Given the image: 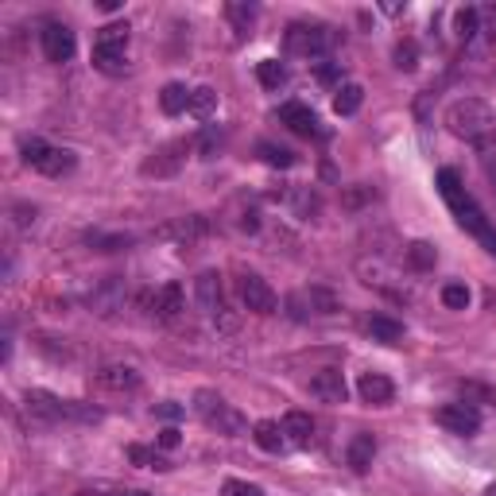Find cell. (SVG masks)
<instances>
[{
	"mask_svg": "<svg viewBox=\"0 0 496 496\" xmlns=\"http://www.w3.org/2000/svg\"><path fill=\"white\" fill-rule=\"evenodd\" d=\"M155 442H160V450H175L183 438H178V430H175V427H163V430H160V438H155Z\"/></svg>",
	"mask_w": 496,
	"mask_h": 496,
	"instance_id": "cell-41",
	"label": "cell"
},
{
	"mask_svg": "<svg viewBox=\"0 0 496 496\" xmlns=\"http://www.w3.org/2000/svg\"><path fill=\"white\" fill-rule=\"evenodd\" d=\"M357 392H361L365 404L384 407V404H392L396 384H392V380H388L384 373H361V380H357Z\"/></svg>",
	"mask_w": 496,
	"mask_h": 496,
	"instance_id": "cell-13",
	"label": "cell"
},
{
	"mask_svg": "<svg viewBox=\"0 0 496 496\" xmlns=\"http://www.w3.org/2000/svg\"><path fill=\"white\" fill-rule=\"evenodd\" d=\"M256 78H260V86H264V90H279V86H287V70H283L276 59L256 62Z\"/></svg>",
	"mask_w": 496,
	"mask_h": 496,
	"instance_id": "cell-25",
	"label": "cell"
},
{
	"mask_svg": "<svg viewBox=\"0 0 496 496\" xmlns=\"http://www.w3.org/2000/svg\"><path fill=\"white\" fill-rule=\"evenodd\" d=\"M311 392L322 399V404H345V376L337 368H322L319 376L311 380Z\"/></svg>",
	"mask_w": 496,
	"mask_h": 496,
	"instance_id": "cell-15",
	"label": "cell"
},
{
	"mask_svg": "<svg viewBox=\"0 0 496 496\" xmlns=\"http://www.w3.org/2000/svg\"><path fill=\"white\" fill-rule=\"evenodd\" d=\"M477 16H481V31H489V35L496 39V4L477 8Z\"/></svg>",
	"mask_w": 496,
	"mask_h": 496,
	"instance_id": "cell-40",
	"label": "cell"
},
{
	"mask_svg": "<svg viewBox=\"0 0 496 496\" xmlns=\"http://www.w3.org/2000/svg\"><path fill=\"white\" fill-rule=\"evenodd\" d=\"M438 194H442V202L450 206V214L458 217V225L466 229L473 240H481L484 252H492V256H496V225L489 221V214H484V209L477 206V198H473L469 190L461 186L458 171L442 167V171H438Z\"/></svg>",
	"mask_w": 496,
	"mask_h": 496,
	"instance_id": "cell-1",
	"label": "cell"
},
{
	"mask_svg": "<svg viewBox=\"0 0 496 496\" xmlns=\"http://www.w3.org/2000/svg\"><path fill=\"white\" fill-rule=\"evenodd\" d=\"M252 438H256V446L268 450V453H279L283 446H287V435H283V427L272 423V419H260V423L252 427Z\"/></svg>",
	"mask_w": 496,
	"mask_h": 496,
	"instance_id": "cell-19",
	"label": "cell"
},
{
	"mask_svg": "<svg viewBox=\"0 0 496 496\" xmlns=\"http://www.w3.org/2000/svg\"><path fill=\"white\" fill-rule=\"evenodd\" d=\"M225 16L233 20V24H237L240 31H248L252 16H256V4H240V0H233V4H225Z\"/></svg>",
	"mask_w": 496,
	"mask_h": 496,
	"instance_id": "cell-33",
	"label": "cell"
},
{
	"mask_svg": "<svg viewBox=\"0 0 496 496\" xmlns=\"http://www.w3.org/2000/svg\"><path fill=\"white\" fill-rule=\"evenodd\" d=\"M214 109H217V93L209 90V86H202V90L190 93V113H194V117H202V121H206Z\"/></svg>",
	"mask_w": 496,
	"mask_h": 496,
	"instance_id": "cell-29",
	"label": "cell"
},
{
	"mask_svg": "<svg viewBox=\"0 0 496 496\" xmlns=\"http://www.w3.org/2000/svg\"><path fill=\"white\" fill-rule=\"evenodd\" d=\"M350 469L353 473H368V466H373V458H376V438L373 435H357L353 442H350Z\"/></svg>",
	"mask_w": 496,
	"mask_h": 496,
	"instance_id": "cell-18",
	"label": "cell"
},
{
	"mask_svg": "<svg viewBox=\"0 0 496 496\" xmlns=\"http://www.w3.org/2000/svg\"><path fill=\"white\" fill-rule=\"evenodd\" d=\"M260 155H264V163H272V167H291L295 163V152L276 147V144H260Z\"/></svg>",
	"mask_w": 496,
	"mask_h": 496,
	"instance_id": "cell-34",
	"label": "cell"
},
{
	"mask_svg": "<svg viewBox=\"0 0 496 496\" xmlns=\"http://www.w3.org/2000/svg\"><path fill=\"white\" fill-rule=\"evenodd\" d=\"M477 163H481L484 178L496 186V136H489L484 144H477Z\"/></svg>",
	"mask_w": 496,
	"mask_h": 496,
	"instance_id": "cell-31",
	"label": "cell"
},
{
	"mask_svg": "<svg viewBox=\"0 0 496 496\" xmlns=\"http://www.w3.org/2000/svg\"><path fill=\"white\" fill-rule=\"evenodd\" d=\"M93 47H105V51H129V24H105L98 31V43Z\"/></svg>",
	"mask_w": 496,
	"mask_h": 496,
	"instance_id": "cell-24",
	"label": "cell"
},
{
	"mask_svg": "<svg viewBox=\"0 0 496 496\" xmlns=\"http://www.w3.org/2000/svg\"><path fill=\"white\" fill-rule=\"evenodd\" d=\"M469 299H473V295H469L466 283H446V287H442V303H446L450 311H466Z\"/></svg>",
	"mask_w": 496,
	"mask_h": 496,
	"instance_id": "cell-32",
	"label": "cell"
},
{
	"mask_svg": "<svg viewBox=\"0 0 496 496\" xmlns=\"http://www.w3.org/2000/svg\"><path fill=\"white\" fill-rule=\"evenodd\" d=\"M295 299L307 303L311 314H334V311H337V299H334V295L326 291V287H311L307 295H295Z\"/></svg>",
	"mask_w": 496,
	"mask_h": 496,
	"instance_id": "cell-27",
	"label": "cell"
},
{
	"mask_svg": "<svg viewBox=\"0 0 496 496\" xmlns=\"http://www.w3.org/2000/svg\"><path fill=\"white\" fill-rule=\"evenodd\" d=\"M186 152H190V140H171V144L155 147L152 160H144L140 171H144L147 178H171L178 167L186 163Z\"/></svg>",
	"mask_w": 496,
	"mask_h": 496,
	"instance_id": "cell-7",
	"label": "cell"
},
{
	"mask_svg": "<svg viewBox=\"0 0 496 496\" xmlns=\"http://www.w3.org/2000/svg\"><path fill=\"white\" fill-rule=\"evenodd\" d=\"M435 419H438V427L453 430V435H466V438L477 435V427H481V411L473 404H446L435 411Z\"/></svg>",
	"mask_w": 496,
	"mask_h": 496,
	"instance_id": "cell-9",
	"label": "cell"
},
{
	"mask_svg": "<svg viewBox=\"0 0 496 496\" xmlns=\"http://www.w3.org/2000/svg\"><path fill=\"white\" fill-rule=\"evenodd\" d=\"M484 496H496V481L489 484V489H484Z\"/></svg>",
	"mask_w": 496,
	"mask_h": 496,
	"instance_id": "cell-43",
	"label": "cell"
},
{
	"mask_svg": "<svg viewBox=\"0 0 496 496\" xmlns=\"http://www.w3.org/2000/svg\"><path fill=\"white\" fill-rule=\"evenodd\" d=\"M93 67H98L101 74H124V70H129V55H124V51L93 47Z\"/></svg>",
	"mask_w": 496,
	"mask_h": 496,
	"instance_id": "cell-23",
	"label": "cell"
},
{
	"mask_svg": "<svg viewBox=\"0 0 496 496\" xmlns=\"http://www.w3.org/2000/svg\"><path fill=\"white\" fill-rule=\"evenodd\" d=\"M24 163L51 178H62L74 171L78 160H74V152H67V147H47L43 140H24Z\"/></svg>",
	"mask_w": 496,
	"mask_h": 496,
	"instance_id": "cell-6",
	"label": "cell"
},
{
	"mask_svg": "<svg viewBox=\"0 0 496 496\" xmlns=\"http://www.w3.org/2000/svg\"><path fill=\"white\" fill-rule=\"evenodd\" d=\"M283 435H287V446L307 450L314 442V423H311L307 411H291V415L283 419Z\"/></svg>",
	"mask_w": 496,
	"mask_h": 496,
	"instance_id": "cell-17",
	"label": "cell"
},
{
	"mask_svg": "<svg viewBox=\"0 0 496 496\" xmlns=\"http://www.w3.org/2000/svg\"><path fill=\"white\" fill-rule=\"evenodd\" d=\"M98 384L105 392H132V388H140V373L129 365H109L98 373Z\"/></svg>",
	"mask_w": 496,
	"mask_h": 496,
	"instance_id": "cell-16",
	"label": "cell"
},
{
	"mask_svg": "<svg viewBox=\"0 0 496 496\" xmlns=\"http://www.w3.org/2000/svg\"><path fill=\"white\" fill-rule=\"evenodd\" d=\"M194 411H198V419H202L209 430H217V435L237 438V435H245L248 430V419L240 415L233 404H225L217 392H206V388L194 396Z\"/></svg>",
	"mask_w": 496,
	"mask_h": 496,
	"instance_id": "cell-4",
	"label": "cell"
},
{
	"mask_svg": "<svg viewBox=\"0 0 496 496\" xmlns=\"http://www.w3.org/2000/svg\"><path fill=\"white\" fill-rule=\"evenodd\" d=\"M237 287H240V303H245L252 314H276V307H279L276 291H272L268 279H260L256 272H245Z\"/></svg>",
	"mask_w": 496,
	"mask_h": 496,
	"instance_id": "cell-8",
	"label": "cell"
},
{
	"mask_svg": "<svg viewBox=\"0 0 496 496\" xmlns=\"http://www.w3.org/2000/svg\"><path fill=\"white\" fill-rule=\"evenodd\" d=\"M190 93H194V90L178 86V82H171V86H163L160 105H163V113H167V117H178V113H186V109H190Z\"/></svg>",
	"mask_w": 496,
	"mask_h": 496,
	"instance_id": "cell-22",
	"label": "cell"
},
{
	"mask_svg": "<svg viewBox=\"0 0 496 496\" xmlns=\"http://www.w3.org/2000/svg\"><path fill=\"white\" fill-rule=\"evenodd\" d=\"M458 392H461V404H496V388L489 384H477V380H461L458 384Z\"/></svg>",
	"mask_w": 496,
	"mask_h": 496,
	"instance_id": "cell-26",
	"label": "cell"
},
{
	"mask_svg": "<svg viewBox=\"0 0 496 496\" xmlns=\"http://www.w3.org/2000/svg\"><path fill=\"white\" fill-rule=\"evenodd\" d=\"M28 415L39 419V423H98L101 411L86 407V404H74V399H59L51 392H28Z\"/></svg>",
	"mask_w": 496,
	"mask_h": 496,
	"instance_id": "cell-3",
	"label": "cell"
},
{
	"mask_svg": "<svg viewBox=\"0 0 496 496\" xmlns=\"http://www.w3.org/2000/svg\"><path fill=\"white\" fill-rule=\"evenodd\" d=\"M155 415H160V419H167V423H171V419H178V415H183V407H178V404H171V399H167V404H160V407H155Z\"/></svg>",
	"mask_w": 496,
	"mask_h": 496,
	"instance_id": "cell-42",
	"label": "cell"
},
{
	"mask_svg": "<svg viewBox=\"0 0 496 496\" xmlns=\"http://www.w3.org/2000/svg\"><path fill=\"white\" fill-rule=\"evenodd\" d=\"M43 55H47V62H70L74 59V31L67 28V24H47L43 28Z\"/></svg>",
	"mask_w": 496,
	"mask_h": 496,
	"instance_id": "cell-11",
	"label": "cell"
},
{
	"mask_svg": "<svg viewBox=\"0 0 496 496\" xmlns=\"http://www.w3.org/2000/svg\"><path fill=\"white\" fill-rule=\"evenodd\" d=\"M334 43H337V35L322 24H291L287 28V51L299 59H322L334 51Z\"/></svg>",
	"mask_w": 496,
	"mask_h": 496,
	"instance_id": "cell-5",
	"label": "cell"
},
{
	"mask_svg": "<svg viewBox=\"0 0 496 496\" xmlns=\"http://www.w3.org/2000/svg\"><path fill=\"white\" fill-rule=\"evenodd\" d=\"M152 314L163 322H175L178 314H183V287H178V283H163V287L152 295Z\"/></svg>",
	"mask_w": 496,
	"mask_h": 496,
	"instance_id": "cell-14",
	"label": "cell"
},
{
	"mask_svg": "<svg viewBox=\"0 0 496 496\" xmlns=\"http://www.w3.org/2000/svg\"><path fill=\"white\" fill-rule=\"evenodd\" d=\"M90 245H101V252H117V248H129V237H101V233H90Z\"/></svg>",
	"mask_w": 496,
	"mask_h": 496,
	"instance_id": "cell-39",
	"label": "cell"
},
{
	"mask_svg": "<svg viewBox=\"0 0 496 496\" xmlns=\"http://www.w3.org/2000/svg\"><path fill=\"white\" fill-rule=\"evenodd\" d=\"M217 144H221V132L209 124V129L202 132V140H198V152H202V160H209V155H217Z\"/></svg>",
	"mask_w": 496,
	"mask_h": 496,
	"instance_id": "cell-38",
	"label": "cell"
},
{
	"mask_svg": "<svg viewBox=\"0 0 496 496\" xmlns=\"http://www.w3.org/2000/svg\"><path fill=\"white\" fill-rule=\"evenodd\" d=\"M368 334L384 345H396V342H404V322L388 319V314H373V319H368Z\"/></svg>",
	"mask_w": 496,
	"mask_h": 496,
	"instance_id": "cell-21",
	"label": "cell"
},
{
	"mask_svg": "<svg viewBox=\"0 0 496 496\" xmlns=\"http://www.w3.org/2000/svg\"><path fill=\"white\" fill-rule=\"evenodd\" d=\"M435 260H438V252H435V245H427V240L407 245V264L415 272H430V268H435Z\"/></svg>",
	"mask_w": 496,
	"mask_h": 496,
	"instance_id": "cell-28",
	"label": "cell"
},
{
	"mask_svg": "<svg viewBox=\"0 0 496 496\" xmlns=\"http://www.w3.org/2000/svg\"><path fill=\"white\" fill-rule=\"evenodd\" d=\"M361 101H365V90L357 86V82H345V86H337V93H334V113L337 117H353V113L361 109Z\"/></svg>",
	"mask_w": 496,
	"mask_h": 496,
	"instance_id": "cell-20",
	"label": "cell"
},
{
	"mask_svg": "<svg viewBox=\"0 0 496 496\" xmlns=\"http://www.w3.org/2000/svg\"><path fill=\"white\" fill-rule=\"evenodd\" d=\"M117 496H147V492H136V489H132V492H117Z\"/></svg>",
	"mask_w": 496,
	"mask_h": 496,
	"instance_id": "cell-44",
	"label": "cell"
},
{
	"mask_svg": "<svg viewBox=\"0 0 496 496\" xmlns=\"http://www.w3.org/2000/svg\"><path fill=\"white\" fill-rule=\"evenodd\" d=\"M446 129H450V136H458V140L477 147L489 140V136H496V113H492V105L481 98H461L446 109Z\"/></svg>",
	"mask_w": 496,
	"mask_h": 496,
	"instance_id": "cell-2",
	"label": "cell"
},
{
	"mask_svg": "<svg viewBox=\"0 0 496 496\" xmlns=\"http://www.w3.org/2000/svg\"><path fill=\"white\" fill-rule=\"evenodd\" d=\"M279 121L287 124L295 136H322V124H319V117H314V109H307L303 101H287V105H283Z\"/></svg>",
	"mask_w": 496,
	"mask_h": 496,
	"instance_id": "cell-12",
	"label": "cell"
},
{
	"mask_svg": "<svg viewBox=\"0 0 496 496\" xmlns=\"http://www.w3.org/2000/svg\"><path fill=\"white\" fill-rule=\"evenodd\" d=\"M221 496H264V489H260V484H252V481L229 477L225 484H221Z\"/></svg>",
	"mask_w": 496,
	"mask_h": 496,
	"instance_id": "cell-35",
	"label": "cell"
},
{
	"mask_svg": "<svg viewBox=\"0 0 496 496\" xmlns=\"http://www.w3.org/2000/svg\"><path fill=\"white\" fill-rule=\"evenodd\" d=\"M194 299H198V307H202L206 314H214V319L225 314V291H221L217 272H202V276L194 279Z\"/></svg>",
	"mask_w": 496,
	"mask_h": 496,
	"instance_id": "cell-10",
	"label": "cell"
},
{
	"mask_svg": "<svg viewBox=\"0 0 496 496\" xmlns=\"http://www.w3.org/2000/svg\"><path fill=\"white\" fill-rule=\"evenodd\" d=\"M129 458L136 461V466H144V469H167V461L155 458V450H147V446H129Z\"/></svg>",
	"mask_w": 496,
	"mask_h": 496,
	"instance_id": "cell-36",
	"label": "cell"
},
{
	"mask_svg": "<svg viewBox=\"0 0 496 496\" xmlns=\"http://www.w3.org/2000/svg\"><path fill=\"white\" fill-rule=\"evenodd\" d=\"M477 24H481L477 8H461V12L453 16V28H458V39H466V43H469V39H473V35H477V31H481Z\"/></svg>",
	"mask_w": 496,
	"mask_h": 496,
	"instance_id": "cell-30",
	"label": "cell"
},
{
	"mask_svg": "<svg viewBox=\"0 0 496 496\" xmlns=\"http://www.w3.org/2000/svg\"><path fill=\"white\" fill-rule=\"evenodd\" d=\"M415 59H419L415 43H411V39H404V43L396 47V67H399V70H415Z\"/></svg>",
	"mask_w": 496,
	"mask_h": 496,
	"instance_id": "cell-37",
	"label": "cell"
}]
</instances>
